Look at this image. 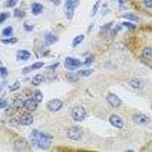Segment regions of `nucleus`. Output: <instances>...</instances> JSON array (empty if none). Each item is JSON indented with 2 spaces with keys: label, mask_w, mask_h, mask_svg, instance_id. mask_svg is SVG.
<instances>
[{
  "label": "nucleus",
  "mask_w": 152,
  "mask_h": 152,
  "mask_svg": "<svg viewBox=\"0 0 152 152\" xmlns=\"http://www.w3.org/2000/svg\"><path fill=\"white\" fill-rule=\"evenodd\" d=\"M44 65V62H34V64H32V65L31 66V69L32 70H37V69H41Z\"/></svg>",
  "instance_id": "bb28decb"
},
{
  "label": "nucleus",
  "mask_w": 152,
  "mask_h": 152,
  "mask_svg": "<svg viewBox=\"0 0 152 152\" xmlns=\"http://www.w3.org/2000/svg\"><path fill=\"white\" fill-rule=\"evenodd\" d=\"M123 17L126 18V19H128V20L132 21V22H138L139 21V18L136 16V15H133V14H126V15H125Z\"/></svg>",
  "instance_id": "a878e982"
},
{
  "label": "nucleus",
  "mask_w": 152,
  "mask_h": 152,
  "mask_svg": "<svg viewBox=\"0 0 152 152\" xmlns=\"http://www.w3.org/2000/svg\"><path fill=\"white\" fill-rule=\"evenodd\" d=\"M7 104H8V103L6 100L0 98V110L7 107Z\"/></svg>",
  "instance_id": "f704fd0d"
},
{
  "label": "nucleus",
  "mask_w": 152,
  "mask_h": 152,
  "mask_svg": "<svg viewBox=\"0 0 152 152\" xmlns=\"http://www.w3.org/2000/svg\"><path fill=\"white\" fill-rule=\"evenodd\" d=\"M107 101L113 107H119L122 105V100L115 94H109L107 96Z\"/></svg>",
  "instance_id": "1a4fd4ad"
},
{
  "label": "nucleus",
  "mask_w": 152,
  "mask_h": 152,
  "mask_svg": "<svg viewBox=\"0 0 152 152\" xmlns=\"http://www.w3.org/2000/svg\"><path fill=\"white\" fill-rule=\"evenodd\" d=\"M151 109H152V106H151Z\"/></svg>",
  "instance_id": "a19ab883"
},
{
  "label": "nucleus",
  "mask_w": 152,
  "mask_h": 152,
  "mask_svg": "<svg viewBox=\"0 0 152 152\" xmlns=\"http://www.w3.org/2000/svg\"><path fill=\"white\" fill-rule=\"evenodd\" d=\"M43 10H44V6L40 3L35 2L31 6V11L34 15H40V13H42Z\"/></svg>",
  "instance_id": "2eb2a0df"
},
{
  "label": "nucleus",
  "mask_w": 152,
  "mask_h": 152,
  "mask_svg": "<svg viewBox=\"0 0 152 152\" xmlns=\"http://www.w3.org/2000/svg\"><path fill=\"white\" fill-rule=\"evenodd\" d=\"M110 123L113 126L117 128V129H122L123 127V125H124L123 119L120 116L116 115V114L111 115L110 117Z\"/></svg>",
  "instance_id": "9b49d317"
},
{
  "label": "nucleus",
  "mask_w": 152,
  "mask_h": 152,
  "mask_svg": "<svg viewBox=\"0 0 152 152\" xmlns=\"http://www.w3.org/2000/svg\"><path fill=\"white\" fill-rule=\"evenodd\" d=\"M1 42H2V44H13L18 42V39L16 37L9 38V39H2V40H1Z\"/></svg>",
  "instance_id": "b1692460"
},
{
  "label": "nucleus",
  "mask_w": 152,
  "mask_h": 152,
  "mask_svg": "<svg viewBox=\"0 0 152 152\" xmlns=\"http://www.w3.org/2000/svg\"><path fill=\"white\" fill-rule=\"evenodd\" d=\"M34 123V117L31 113L22 114L19 118V123L22 125H31Z\"/></svg>",
  "instance_id": "f8f14e48"
},
{
  "label": "nucleus",
  "mask_w": 152,
  "mask_h": 152,
  "mask_svg": "<svg viewBox=\"0 0 152 152\" xmlns=\"http://www.w3.org/2000/svg\"><path fill=\"white\" fill-rule=\"evenodd\" d=\"M80 0H66L65 3V14L68 20H72L74 17L75 10L78 6Z\"/></svg>",
  "instance_id": "f03ea898"
},
{
  "label": "nucleus",
  "mask_w": 152,
  "mask_h": 152,
  "mask_svg": "<svg viewBox=\"0 0 152 152\" xmlns=\"http://www.w3.org/2000/svg\"><path fill=\"white\" fill-rule=\"evenodd\" d=\"M94 61V56H90L89 57L86 58L85 60V62H84L85 65H87V66H89V65H91V63H92V62Z\"/></svg>",
  "instance_id": "72a5a7b5"
},
{
  "label": "nucleus",
  "mask_w": 152,
  "mask_h": 152,
  "mask_svg": "<svg viewBox=\"0 0 152 152\" xmlns=\"http://www.w3.org/2000/svg\"><path fill=\"white\" fill-rule=\"evenodd\" d=\"M53 137L44 134V132L34 129L30 135V140L34 147L41 150H47L52 145Z\"/></svg>",
  "instance_id": "f257e3e1"
},
{
  "label": "nucleus",
  "mask_w": 152,
  "mask_h": 152,
  "mask_svg": "<svg viewBox=\"0 0 152 152\" xmlns=\"http://www.w3.org/2000/svg\"><path fill=\"white\" fill-rule=\"evenodd\" d=\"M45 82V77H44L43 75L41 74H38L36 75L33 78L32 81H31V83H32L33 85L34 86H38V85H41L44 82Z\"/></svg>",
  "instance_id": "dca6fc26"
},
{
  "label": "nucleus",
  "mask_w": 152,
  "mask_h": 152,
  "mask_svg": "<svg viewBox=\"0 0 152 152\" xmlns=\"http://www.w3.org/2000/svg\"><path fill=\"white\" fill-rule=\"evenodd\" d=\"M119 2H120V4H123L124 3V0H119Z\"/></svg>",
  "instance_id": "ea45409f"
},
{
  "label": "nucleus",
  "mask_w": 152,
  "mask_h": 152,
  "mask_svg": "<svg viewBox=\"0 0 152 152\" xmlns=\"http://www.w3.org/2000/svg\"><path fill=\"white\" fill-rule=\"evenodd\" d=\"M14 15H15V17H16V18H23L25 17L26 13L24 12V11L20 10V9H15V11H14Z\"/></svg>",
  "instance_id": "4be33fe9"
},
{
  "label": "nucleus",
  "mask_w": 152,
  "mask_h": 152,
  "mask_svg": "<svg viewBox=\"0 0 152 152\" xmlns=\"http://www.w3.org/2000/svg\"><path fill=\"white\" fill-rule=\"evenodd\" d=\"M8 74H9L8 69L6 67H4V66H1L0 67V75L4 78V77L7 76Z\"/></svg>",
  "instance_id": "473e14b6"
},
{
  "label": "nucleus",
  "mask_w": 152,
  "mask_h": 152,
  "mask_svg": "<svg viewBox=\"0 0 152 152\" xmlns=\"http://www.w3.org/2000/svg\"><path fill=\"white\" fill-rule=\"evenodd\" d=\"M85 39V36L84 35H78L76 37L74 38V40L72 41V46L73 47H76L78 45H79L81 43H82V41Z\"/></svg>",
  "instance_id": "6ab92c4d"
},
{
  "label": "nucleus",
  "mask_w": 152,
  "mask_h": 152,
  "mask_svg": "<svg viewBox=\"0 0 152 152\" xmlns=\"http://www.w3.org/2000/svg\"><path fill=\"white\" fill-rule=\"evenodd\" d=\"M12 32H13L12 27H11V26H9V27H6V28H5V29L2 31V34L6 37H9L10 35L11 34H12Z\"/></svg>",
  "instance_id": "cd10ccee"
},
{
  "label": "nucleus",
  "mask_w": 152,
  "mask_h": 152,
  "mask_svg": "<svg viewBox=\"0 0 152 152\" xmlns=\"http://www.w3.org/2000/svg\"><path fill=\"white\" fill-rule=\"evenodd\" d=\"M144 5L146 8L151 9L152 8V0H144Z\"/></svg>",
  "instance_id": "c9c22d12"
},
{
  "label": "nucleus",
  "mask_w": 152,
  "mask_h": 152,
  "mask_svg": "<svg viewBox=\"0 0 152 152\" xmlns=\"http://www.w3.org/2000/svg\"><path fill=\"white\" fill-rule=\"evenodd\" d=\"M34 98L36 100L38 103H40L43 100V94L41 93V91H39V90H37L34 91Z\"/></svg>",
  "instance_id": "5701e85b"
},
{
  "label": "nucleus",
  "mask_w": 152,
  "mask_h": 152,
  "mask_svg": "<svg viewBox=\"0 0 152 152\" xmlns=\"http://www.w3.org/2000/svg\"><path fill=\"white\" fill-rule=\"evenodd\" d=\"M132 121L135 124L138 125H148L150 123V118L142 113H136L132 116Z\"/></svg>",
  "instance_id": "39448f33"
},
{
  "label": "nucleus",
  "mask_w": 152,
  "mask_h": 152,
  "mask_svg": "<svg viewBox=\"0 0 152 152\" xmlns=\"http://www.w3.org/2000/svg\"><path fill=\"white\" fill-rule=\"evenodd\" d=\"M9 17V12H2L0 14V24H2Z\"/></svg>",
  "instance_id": "7c9ffc66"
},
{
  "label": "nucleus",
  "mask_w": 152,
  "mask_h": 152,
  "mask_svg": "<svg viewBox=\"0 0 152 152\" xmlns=\"http://www.w3.org/2000/svg\"><path fill=\"white\" fill-rule=\"evenodd\" d=\"M142 56L145 60L152 61V47H145L142 51Z\"/></svg>",
  "instance_id": "a211bd4d"
},
{
  "label": "nucleus",
  "mask_w": 152,
  "mask_h": 152,
  "mask_svg": "<svg viewBox=\"0 0 152 152\" xmlns=\"http://www.w3.org/2000/svg\"><path fill=\"white\" fill-rule=\"evenodd\" d=\"M123 25L125 26L127 29L130 30V31L136 29V27L135 24H133L131 23V22H123Z\"/></svg>",
  "instance_id": "2f4dec72"
},
{
  "label": "nucleus",
  "mask_w": 152,
  "mask_h": 152,
  "mask_svg": "<svg viewBox=\"0 0 152 152\" xmlns=\"http://www.w3.org/2000/svg\"><path fill=\"white\" fill-rule=\"evenodd\" d=\"M23 107L30 112H33L37 110L38 107V102L34 98H28L24 101Z\"/></svg>",
  "instance_id": "9d476101"
},
{
  "label": "nucleus",
  "mask_w": 152,
  "mask_h": 152,
  "mask_svg": "<svg viewBox=\"0 0 152 152\" xmlns=\"http://www.w3.org/2000/svg\"><path fill=\"white\" fill-rule=\"evenodd\" d=\"M94 72L93 69H87V70H80L78 72V75L80 76H83V77H87V76L91 75Z\"/></svg>",
  "instance_id": "412c9836"
},
{
  "label": "nucleus",
  "mask_w": 152,
  "mask_h": 152,
  "mask_svg": "<svg viewBox=\"0 0 152 152\" xmlns=\"http://www.w3.org/2000/svg\"><path fill=\"white\" fill-rule=\"evenodd\" d=\"M20 87H21V85L20 83H19V82H15L12 85L9 86V91H11H11H15L20 88Z\"/></svg>",
  "instance_id": "c756f323"
},
{
  "label": "nucleus",
  "mask_w": 152,
  "mask_h": 152,
  "mask_svg": "<svg viewBox=\"0 0 152 152\" xmlns=\"http://www.w3.org/2000/svg\"><path fill=\"white\" fill-rule=\"evenodd\" d=\"M14 148L16 151H30V146L24 138H19L15 141Z\"/></svg>",
  "instance_id": "6e6552de"
},
{
  "label": "nucleus",
  "mask_w": 152,
  "mask_h": 152,
  "mask_svg": "<svg viewBox=\"0 0 152 152\" xmlns=\"http://www.w3.org/2000/svg\"><path fill=\"white\" fill-rule=\"evenodd\" d=\"M86 110L83 107H75L72 111V118L75 122H82L86 117Z\"/></svg>",
  "instance_id": "7ed1b4c3"
},
{
  "label": "nucleus",
  "mask_w": 152,
  "mask_h": 152,
  "mask_svg": "<svg viewBox=\"0 0 152 152\" xmlns=\"http://www.w3.org/2000/svg\"><path fill=\"white\" fill-rule=\"evenodd\" d=\"M51 2H53L55 6H60V4H61V0H51Z\"/></svg>",
  "instance_id": "4c0bfd02"
},
{
  "label": "nucleus",
  "mask_w": 152,
  "mask_h": 152,
  "mask_svg": "<svg viewBox=\"0 0 152 152\" xmlns=\"http://www.w3.org/2000/svg\"><path fill=\"white\" fill-rule=\"evenodd\" d=\"M82 62L78 59L67 57L65 60V67L69 70H75L82 65Z\"/></svg>",
  "instance_id": "0eeeda50"
},
{
  "label": "nucleus",
  "mask_w": 152,
  "mask_h": 152,
  "mask_svg": "<svg viewBox=\"0 0 152 152\" xmlns=\"http://www.w3.org/2000/svg\"><path fill=\"white\" fill-rule=\"evenodd\" d=\"M83 136V132L80 128L77 126L71 127L67 131V136L69 138L74 141H78L82 138Z\"/></svg>",
  "instance_id": "20e7f679"
},
{
  "label": "nucleus",
  "mask_w": 152,
  "mask_h": 152,
  "mask_svg": "<svg viewBox=\"0 0 152 152\" xmlns=\"http://www.w3.org/2000/svg\"><path fill=\"white\" fill-rule=\"evenodd\" d=\"M63 103L60 99H53L47 103V107L50 112H57L62 108Z\"/></svg>",
  "instance_id": "423d86ee"
},
{
  "label": "nucleus",
  "mask_w": 152,
  "mask_h": 152,
  "mask_svg": "<svg viewBox=\"0 0 152 152\" xmlns=\"http://www.w3.org/2000/svg\"><path fill=\"white\" fill-rule=\"evenodd\" d=\"M44 40H45V44L47 45H53L55 43L57 42L58 39L56 36H54L53 34H52L51 33H47L46 34L45 36H44Z\"/></svg>",
  "instance_id": "4468645a"
},
{
  "label": "nucleus",
  "mask_w": 152,
  "mask_h": 152,
  "mask_svg": "<svg viewBox=\"0 0 152 152\" xmlns=\"http://www.w3.org/2000/svg\"><path fill=\"white\" fill-rule=\"evenodd\" d=\"M100 3V0H98V1L95 2V4H94V6H93L92 8V10H91V17H94L96 15V14L98 11V9H99Z\"/></svg>",
  "instance_id": "aec40b11"
},
{
  "label": "nucleus",
  "mask_w": 152,
  "mask_h": 152,
  "mask_svg": "<svg viewBox=\"0 0 152 152\" xmlns=\"http://www.w3.org/2000/svg\"><path fill=\"white\" fill-rule=\"evenodd\" d=\"M16 56L18 60L26 61L31 57V53H30L29 51L25 50V49H20V50L18 51Z\"/></svg>",
  "instance_id": "ddd939ff"
},
{
  "label": "nucleus",
  "mask_w": 152,
  "mask_h": 152,
  "mask_svg": "<svg viewBox=\"0 0 152 152\" xmlns=\"http://www.w3.org/2000/svg\"><path fill=\"white\" fill-rule=\"evenodd\" d=\"M66 75H67V79L71 82H75L78 80V73H77V74H72V73H69V74H67Z\"/></svg>",
  "instance_id": "393cba45"
},
{
  "label": "nucleus",
  "mask_w": 152,
  "mask_h": 152,
  "mask_svg": "<svg viewBox=\"0 0 152 152\" xmlns=\"http://www.w3.org/2000/svg\"><path fill=\"white\" fill-rule=\"evenodd\" d=\"M59 65H60V62H57V63L54 64L53 65H51V66H48V67H47V69H52V70H55V69H56L57 66H59Z\"/></svg>",
  "instance_id": "58836bf2"
},
{
  "label": "nucleus",
  "mask_w": 152,
  "mask_h": 152,
  "mask_svg": "<svg viewBox=\"0 0 152 152\" xmlns=\"http://www.w3.org/2000/svg\"><path fill=\"white\" fill-rule=\"evenodd\" d=\"M24 27L27 31H31L34 29V27L32 25H28L27 23H24Z\"/></svg>",
  "instance_id": "e433bc0d"
},
{
  "label": "nucleus",
  "mask_w": 152,
  "mask_h": 152,
  "mask_svg": "<svg viewBox=\"0 0 152 152\" xmlns=\"http://www.w3.org/2000/svg\"><path fill=\"white\" fill-rule=\"evenodd\" d=\"M129 85H130L132 88L136 89V90L142 89L144 87L143 82H141V80H138V79H134L130 81V82H129Z\"/></svg>",
  "instance_id": "f3484780"
},
{
  "label": "nucleus",
  "mask_w": 152,
  "mask_h": 152,
  "mask_svg": "<svg viewBox=\"0 0 152 152\" xmlns=\"http://www.w3.org/2000/svg\"><path fill=\"white\" fill-rule=\"evenodd\" d=\"M18 1L19 0H8L5 4V6L7 8H12L16 6V4L18 3Z\"/></svg>",
  "instance_id": "c85d7f7f"
}]
</instances>
